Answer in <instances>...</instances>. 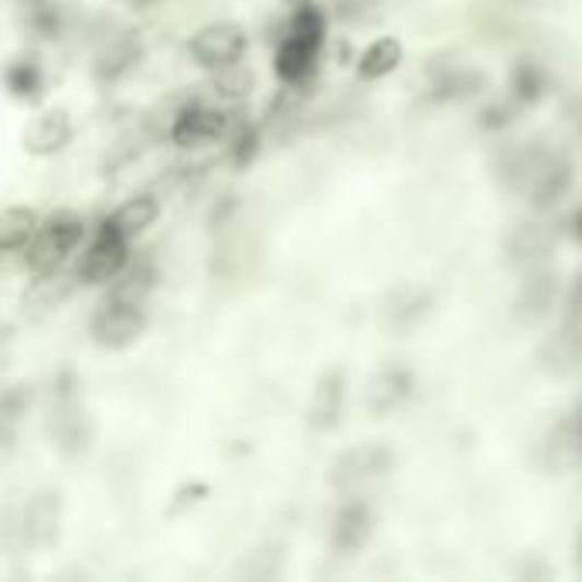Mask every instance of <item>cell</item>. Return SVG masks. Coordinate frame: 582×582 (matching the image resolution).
Wrapping results in <instances>:
<instances>
[{
  "instance_id": "1",
  "label": "cell",
  "mask_w": 582,
  "mask_h": 582,
  "mask_svg": "<svg viewBox=\"0 0 582 582\" xmlns=\"http://www.w3.org/2000/svg\"><path fill=\"white\" fill-rule=\"evenodd\" d=\"M89 238V225L79 211L72 208H58L48 219L38 222L35 235H31L24 256V266L35 276H55L61 266H66Z\"/></svg>"
},
{
  "instance_id": "2",
  "label": "cell",
  "mask_w": 582,
  "mask_h": 582,
  "mask_svg": "<svg viewBox=\"0 0 582 582\" xmlns=\"http://www.w3.org/2000/svg\"><path fill=\"white\" fill-rule=\"evenodd\" d=\"M45 433H48L51 450L61 453L66 459H82L92 453V446H96V440H100V422L85 406V398L79 395V385L58 388L51 395Z\"/></svg>"
},
{
  "instance_id": "3",
  "label": "cell",
  "mask_w": 582,
  "mask_h": 582,
  "mask_svg": "<svg viewBox=\"0 0 582 582\" xmlns=\"http://www.w3.org/2000/svg\"><path fill=\"white\" fill-rule=\"evenodd\" d=\"M147 324L150 317L143 300L109 293L89 317V337L100 351H130L147 334Z\"/></svg>"
},
{
  "instance_id": "4",
  "label": "cell",
  "mask_w": 582,
  "mask_h": 582,
  "mask_svg": "<svg viewBox=\"0 0 582 582\" xmlns=\"http://www.w3.org/2000/svg\"><path fill=\"white\" fill-rule=\"evenodd\" d=\"M14 535L27 551H51L66 535V494L55 487L31 490L14 517Z\"/></svg>"
},
{
  "instance_id": "5",
  "label": "cell",
  "mask_w": 582,
  "mask_h": 582,
  "mask_svg": "<svg viewBox=\"0 0 582 582\" xmlns=\"http://www.w3.org/2000/svg\"><path fill=\"white\" fill-rule=\"evenodd\" d=\"M245 51H249V31L235 21H211L198 27L188 42V58L211 75L242 66Z\"/></svg>"
},
{
  "instance_id": "6",
  "label": "cell",
  "mask_w": 582,
  "mask_h": 582,
  "mask_svg": "<svg viewBox=\"0 0 582 582\" xmlns=\"http://www.w3.org/2000/svg\"><path fill=\"white\" fill-rule=\"evenodd\" d=\"M321 14L311 8H300L290 18L287 35L276 45V75L283 82H300L306 79V72L314 69L317 61V48H321Z\"/></svg>"
},
{
  "instance_id": "7",
  "label": "cell",
  "mask_w": 582,
  "mask_h": 582,
  "mask_svg": "<svg viewBox=\"0 0 582 582\" xmlns=\"http://www.w3.org/2000/svg\"><path fill=\"white\" fill-rule=\"evenodd\" d=\"M127 238H119L109 229H100L89 242H82L79 249V263H75V280L82 287H113L123 269L133 263Z\"/></svg>"
},
{
  "instance_id": "8",
  "label": "cell",
  "mask_w": 582,
  "mask_h": 582,
  "mask_svg": "<svg viewBox=\"0 0 582 582\" xmlns=\"http://www.w3.org/2000/svg\"><path fill=\"white\" fill-rule=\"evenodd\" d=\"M232 133V113L214 103H188L181 106L171 119V143L181 150H205L229 140Z\"/></svg>"
},
{
  "instance_id": "9",
  "label": "cell",
  "mask_w": 582,
  "mask_h": 582,
  "mask_svg": "<svg viewBox=\"0 0 582 582\" xmlns=\"http://www.w3.org/2000/svg\"><path fill=\"white\" fill-rule=\"evenodd\" d=\"M75 140V123L72 113L61 106H48L42 113H35L27 119V127L21 133V147L31 158H58L61 150H69V143Z\"/></svg>"
},
{
  "instance_id": "10",
  "label": "cell",
  "mask_w": 582,
  "mask_h": 582,
  "mask_svg": "<svg viewBox=\"0 0 582 582\" xmlns=\"http://www.w3.org/2000/svg\"><path fill=\"white\" fill-rule=\"evenodd\" d=\"M143 61V42L133 31H119V35L106 38L96 51V61H92V72L103 85H116L123 79H130Z\"/></svg>"
},
{
  "instance_id": "11",
  "label": "cell",
  "mask_w": 582,
  "mask_h": 582,
  "mask_svg": "<svg viewBox=\"0 0 582 582\" xmlns=\"http://www.w3.org/2000/svg\"><path fill=\"white\" fill-rule=\"evenodd\" d=\"M161 198L150 195V191H140V195H130L123 205H116L109 211V219L103 222V229L116 232L119 238L127 242H137L140 235H147L153 225L161 222Z\"/></svg>"
},
{
  "instance_id": "12",
  "label": "cell",
  "mask_w": 582,
  "mask_h": 582,
  "mask_svg": "<svg viewBox=\"0 0 582 582\" xmlns=\"http://www.w3.org/2000/svg\"><path fill=\"white\" fill-rule=\"evenodd\" d=\"M38 388L31 382H0V446H8L21 436V429L35 409Z\"/></svg>"
},
{
  "instance_id": "13",
  "label": "cell",
  "mask_w": 582,
  "mask_h": 582,
  "mask_svg": "<svg viewBox=\"0 0 582 582\" xmlns=\"http://www.w3.org/2000/svg\"><path fill=\"white\" fill-rule=\"evenodd\" d=\"M38 211L27 205H8L0 208V256H14L24 253L31 235L38 229Z\"/></svg>"
},
{
  "instance_id": "14",
  "label": "cell",
  "mask_w": 582,
  "mask_h": 582,
  "mask_svg": "<svg viewBox=\"0 0 582 582\" xmlns=\"http://www.w3.org/2000/svg\"><path fill=\"white\" fill-rule=\"evenodd\" d=\"M4 89L21 103H38L45 92V69L35 55H18L4 69Z\"/></svg>"
},
{
  "instance_id": "15",
  "label": "cell",
  "mask_w": 582,
  "mask_h": 582,
  "mask_svg": "<svg viewBox=\"0 0 582 582\" xmlns=\"http://www.w3.org/2000/svg\"><path fill=\"white\" fill-rule=\"evenodd\" d=\"M14 351H18V330L11 324H0V382H4L11 372Z\"/></svg>"
},
{
  "instance_id": "16",
  "label": "cell",
  "mask_w": 582,
  "mask_h": 582,
  "mask_svg": "<svg viewBox=\"0 0 582 582\" xmlns=\"http://www.w3.org/2000/svg\"><path fill=\"white\" fill-rule=\"evenodd\" d=\"M11 4L18 8V11H24L27 14V21L35 18V14H42V11H48L55 0H11Z\"/></svg>"
}]
</instances>
